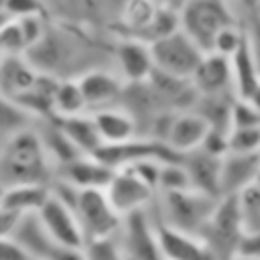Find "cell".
I'll use <instances>...</instances> for the list:
<instances>
[{
  "label": "cell",
  "instance_id": "1",
  "mask_svg": "<svg viewBox=\"0 0 260 260\" xmlns=\"http://www.w3.org/2000/svg\"><path fill=\"white\" fill-rule=\"evenodd\" d=\"M55 165L43 144L37 124L18 130L0 144V183L14 185H51Z\"/></svg>",
  "mask_w": 260,
  "mask_h": 260
},
{
  "label": "cell",
  "instance_id": "2",
  "mask_svg": "<svg viewBox=\"0 0 260 260\" xmlns=\"http://www.w3.org/2000/svg\"><path fill=\"white\" fill-rule=\"evenodd\" d=\"M219 197L207 195L193 187L177 189V191H162L156 195L152 203V211L169 225L197 234L209 219L215 203Z\"/></svg>",
  "mask_w": 260,
  "mask_h": 260
},
{
  "label": "cell",
  "instance_id": "3",
  "mask_svg": "<svg viewBox=\"0 0 260 260\" xmlns=\"http://www.w3.org/2000/svg\"><path fill=\"white\" fill-rule=\"evenodd\" d=\"M246 232L238 195H221L199 236L217 260H230L240 252Z\"/></svg>",
  "mask_w": 260,
  "mask_h": 260
},
{
  "label": "cell",
  "instance_id": "4",
  "mask_svg": "<svg viewBox=\"0 0 260 260\" xmlns=\"http://www.w3.org/2000/svg\"><path fill=\"white\" fill-rule=\"evenodd\" d=\"M181 30L187 32L205 53L211 51L215 35L236 22L234 10L228 0H191L179 12Z\"/></svg>",
  "mask_w": 260,
  "mask_h": 260
},
{
  "label": "cell",
  "instance_id": "5",
  "mask_svg": "<svg viewBox=\"0 0 260 260\" xmlns=\"http://www.w3.org/2000/svg\"><path fill=\"white\" fill-rule=\"evenodd\" d=\"M73 211L79 219L85 242L118 236L124 219L114 209L104 189H77Z\"/></svg>",
  "mask_w": 260,
  "mask_h": 260
},
{
  "label": "cell",
  "instance_id": "6",
  "mask_svg": "<svg viewBox=\"0 0 260 260\" xmlns=\"http://www.w3.org/2000/svg\"><path fill=\"white\" fill-rule=\"evenodd\" d=\"M91 156H95L100 162L108 165L114 171L126 165H134L138 160H146V158H154L160 162L183 158V154L175 152L167 142L156 140L152 136H142V134H136L124 142H102Z\"/></svg>",
  "mask_w": 260,
  "mask_h": 260
},
{
  "label": "cell",
  "instance_id": "7",
  "mask_svg": "<svg viewBox=\"0 0 260 260\" xmlns=\"http://www.w3.org/2000/svg\"><path fill=\"white\" fill-rule=\"evenodd\" d=\"M150 51H152V59H154V69L175 75V77H183V79H191L195 67L199 65V61L205 53L181 28L158 39L156 43H152Z\"/></svg>",
  "mask_w": 260,
  "mask_h": 260
},
{
  "label": "cell",
  "instance_id": "8",
  "mask_svg": "<svg viewBox=\"0 0 260 260\" xmlns=\"http://www.w3.org/2000/svg\"><path fill=\"white\" fill-rule=\"evenodd\" d=\"M118 242L126 260H165L150 207L124 215Z\"/></svg>",
  "mask_w": 260,
  "mask_h": 260
},
{
  "label": "cell",
  "instance_id": "9",
  "mask_svg": "<svg viewBox=\"0 0 260 260\" xmlns=\"http://www.w3.org/2000/svg\"><path fill=\"white\" fill-rule=\"evenodd\" d=\"M104 191L110 203L114 205V209L122 217L132 211L150 207L158 195L156 189L150 183H146L130 165L116 169Z\"/></svg>",
  "mask_w": 260,
  "mask_h": 260
},
{
  "label": "cell",
  "instance_id": "10",
  "mask_svg": "<svg viewBox=\"0 0 260 260\" xmlns=\"http://www.w3.org/2000/svg\"><path fill=\"white\" fill-rule=\"evenodd\" d=\"M12 238L32 260H83V248H69L53 240L37 213L24 215Z\"/></svg>",
  "mask_w": 260,
  "mask_h": 260
},
{
  "label": "cell",
  "instance_id": "11",
  "mask_svg": "<svg viewBox=\"0 0 260 260\" xmlns=\"http://www.w3.org/2000/svg\"><path fill=\"white\" fill-rule=\"evenodd\" d=\"M37 215L53 240L69 248H83L85 238L73 207L65 203L61 197H57L53 191L49 199L43 203V207L37 211Z\"/></svg>",
  "mask_w": 260,
  "mask_h": 260
},
{
  "label": "cell",
  "instance_id": "12",
  "mask_svg": "<svg viewBox=\"0 0 260 260\" xmlns=\"http://www.w3.org/2000/svg\"><path fill=\"white\" fill-rule=\"evenodd\" d=\"M150 211H152V205H150ZM152 217H154V228H156V236H158V244L165 260H217L201 236L183 232L165 223L154 211H152Z\"/></svg>",
  "mask_w": 260,
  "mask_h": 260
},
{
  "label": "cell",
  "instance_id": "13",
  "mask_svg": "<svg viewBox=\"0 0 260 260\" xmlns=\"http://www.w3.org/2000/svg\"><path fill=\"white\" fill-rule=\"evenodd\" d=\"M77 81L83 91L87 112H95L100 108L120 104L126 87V81L120 77L118 71L104 69V67H89L81 71L77 75Z\"/></svg>",
  "mask_w": 260,
  "mask_h": 260
},
{
  "label": "cell",
  "instance_id": "14",
  "mask_svg": "<svg viewBox=\"0 0 260 260\" xmlns=\"http://www.w3.org/2000/svg\"><path fill=\"white\" fill-rule=\"evenodd\" d=\"M114 59L118 73L126 83H140L154 71V59L150 45L134 37H116Z\"/></svg>",
  "mask_w": 260,
  "mask_h": 260
},
{
  "label": "cell",
  "instance_id": "15",
  "mask_svg": "<svg viewBox=\"0 0 260 260\" xmlns=\"http://www.w3.org/2000/svg\"><path fill=\"white\" fill-rule=\"evenodd\" d=\"M191 83H193V87L197 89L199 95L234 93L230 57H223V55L213 53V51L203 53L199 65L195 67V71L191 75Z\"/></svg>",
  "mask_w": 260,
  "mask_h": 260
},
{
  "label": "cell",
  "instance_id": "16",
  "mask_svg": "<svg viewBox=\"0 0 260 260\" xmlns=\"http://www.w3.org/2000/svg\"><path fill=\"white\" fill-rule=\"evenodd\" d=\"M114 169L100 162L91 154H81L55 169V177L73 185L75 189H106Z\"/></svg>",
  "mask_w": 260,
  "mask_h": 260
},
{
  "label": "cell",
  "instance_id": "17",
  "mask_svg": "<svg viewBox=\"0 0 260 260\" xmlns=\"http://www.w3.org/2000/svg\"><path fill=\"white\" fill-rule=\"evenodd\" d=\"M221 158L223 156H213L207 154L201 148H195L187 154H183V165L187 169L191 187L197 191H203L213 197H221Z\"/></svg>",
  "mask_w": 260,
  "mask_h": 260
},
{
  "label": "cell",
  "instance_id": "18",
  "mask_svg": "<svg viewBox=\"0 0 260 260\" xmlns=\"http://www.w3.org/2000/svg\"><path fill=\"white\" fill-rule=\"evenodd\" d=\"M207 130H209V122L199 112L195 110L175 112V118H173V124L167 136V144L175 152L187 154L201 146Z\"/></svg>",
  "mask_w": 260,
  "mask_h": 260
},
{
  "label": "cell",
  "instance_id": "19",
  "mask_svg": "<svg viewBox=\"0 0 260 260\" xmlns=\"http://www.w3.org/2000/svg\"><path fill=\"white\" fill-rule=\"evenodd\" d=\"M260 152H228L221 158V195H238L246 185L256 181Z\"/></svg>",
  "mask_w": 260,
  "mask_h": 260
},
{
  "label": "cell",
  "instance_id": "20",
  "mask_svg": "<svg viewBox=\"0 0 260 260\" xmlns=\"http://www.w3.org/2000/svg\"><path fill=\"white\" fill-rule=\"evenodd\" d=\"M89 114L95 122V128H98L102 142H124L132 136L140 134L138 120L122 104L100 108V110L89 112Z\"/></svg>",
  "mask_w": 260,
  "mask_h": 260
},
{
  "label": "cell",
  "instance_id": "21",
  "mask_svg": "<svg viewBox=\"0 0 260 260\" xmlns=\"http://www.w3.org/2000/svg\"><path fill=\"white\" fill-rule=\"evenodd\" d=\"M59 79L57 75H51V73H43L39 71L35 83L22 93L16 98V102L39 122V120H49L55 116V91H57V85H59Z\"/></svg>",
  "mask_w": 260,
  "mask_h": 260
},
{
  "label": "cell",
  "instance_id": "22",
  "mask_svg": "<svg viewBox=\"0 0 260 260\" xmlns=\"http://www.w3.org/2000/svg\"><path fill=\"white\" fill-rule=\"evenodd\" d=\"M37 75L39 69L24 53L0 57V93L16 100L35 83Z\"/></svg>",
  "mask_w": 260,
  "mask_h": 260
},
{
  "label": "cell",
  "instance_id": "23",
  "mask_svg": "<svg viewBox=\"0 0 260 260\" xmlns=\"http://www.w3.org/2000/svg\"><path fill=\"white\" fill-rule=\"evenodd\" d=\"M230 63H232L234 93H236V98L246 100L260 83V67H258L252 47L248 43V35H246L244 45L230 57Z\"/></svg>",
  "mask_w": 260,
  "mask_h": 260
},
{
  "label": "cell",
  "instance_id": "24",
  "mask_svg": "<svg viewBox=\"0 0 260 260\" xmlns=\"http://www.w3.org/2000/svg\"><path fill=\"white\" fill-rule=\"evenodd\" d=\"M160 4L156 0H124L120 8L116 37H138L156 16Z\"/></svg>",
  "mask_w": 260,
  "mask_h": 260
},
{
  "label": "cell",
  "instance_id": "25",
  "mask_svg": "<svg viewBox=\"0 0 260 260\" xmlns=\"http://www.w3.org/2000/svg\"><path fill=\"white\" fill-rule=\"evenodd\" d=\"M53 120L83 154H93L95 148L102 144V138L98 134L95 122L89 112L75 114V116H53Z\"/></svg>",
  "mask_w": 260,
  "mask_h": 260
},
{
  "label": "cell",
  "instance_id": "26",
  "mask_svg": "<svg viewBox=\"0 0 260 260\" xmlns=\"http://www.w3.org/2000/svg\"><path fill=\"white\" fill-rule=\"evenodd\" d=\"M49 195H51V185H14L4 189L0 203L22 215H28V213H37L43 207V203L49 199Z\"/></svg>",
  "mask_w": 260,
  "mask_h": 260
},
{
  "label": "cell",
  "instance_id": "27",
  "mask_svg": "<svg viewBox=\"0 0 260 260\" xmlns=\"http://www.w3.org/2000/svg\"><path fill=\"white\" fill-rule=\"evenodd\" d=\"M37 124V120L12 98L0 93V144L22 128Z\"/></svg>",
  "mask_w": 260,
  "mask_h": 260
},
{
  "label": "cell",
  "instance_id": "28",
  "mask_svg": "<svg viewBox=\"0 0 260 260\" xmlns=\"http://www.w3.org/2000/svg\"><path fill=\"white\" fill-rule=\"evenodd\" d=\"M87 112L77 77H61L55 91V116H75Z\"/></svg>",
  "mask_w": 260,
  "mask_h": 260
},
{
  "label": "cell",
  "instance_id": "29",
  "mask_svg": "<svg viewBox=\"0 0 260 260\" xmlns=\"http://www.w3.org/2000/svg\"><path fill=\"white\" fill-rule=\"evenodd\" d=\"M240 211L248 232L260 230V183H250L238 193Z\"/></svg>",
  "mask_w": 260,
  "mask_h": 260
},
{
  "label": "cell",
  "instance_id": "30",
  "mask_svg": "<svg viewBox=\"0 0 260 260\" xmlns=\"http://www.w3.org/2000/svg\"><path fill=\"white\" fill-rule=\"evenodd\" d=\"M83 260H126L118 236L102 238V240H87L83 244Z\"/></svg>",
  "mask_w": 260,
  "mask_h": 260
},
{
  "label": "cell",
  "instance_id": "31",
  "mask_svg": "<svg viewBox=\"0 0 260 260\" xmlns=\"http://www.w3.org/2000/svg\"><path fill=\"white\" fill-rule=\"evenodd\" d=\"M246 41V28H242L238 22H232L228 26H223L217 35H215V41H213V47L211 51L213 53H219L223 57H232Z\"/></svg>",
  "mask_w": 260,
  "mask_h": 260
},
{
  "label": "cell",
  "instance_id": "32",
  "mask_svg": "<svg viewBox=\"0 0 260 260\" xmlns=\"http://www.w3.org/2000/svg\"><path fill=\"white\" fill-rule=\"evenodd\" d=\"M191 187L187 169L181 160H171V162H162L160 169V177H158V193L162 191H177V189H187Z\"/></svg>",
  "mask_w": 260,
  "mask_h": 260
},
{
  "label": "cell",
  "instance_id": "33",
  "mask_svg": "<svg viewBox=\"0 0 260 260\" xmlns=\"http://www.w3.org/2000/svg\"><path fill=\"white\" fill-rule=\"evenodd\" d=\"M26 53V43L20 32V26L14 18H8L0 26V57Z\"/></svg>",
  "mask_w": 260,
  "mask_h": 260
},
{
  "label": "cell",
  "instance_id": "34",
  "mask_svg": "<svg viewBox=\"0 0 260 260\" xmlns=\"http://www.w3.org/2000/svg\"><path fill=\"white\" fill-rule=\"evenodd\" d=\"M230 152H260V126L256 128H230Z\"/></svg>",
  "mask_w": 260,
  "mask_h": 260
},
{
  "label": "cell",
  "instance_id": "35",
  "mask_svg": "<svg viewBox=\"0 0 260 260\" xmlns=\"http://www.w3.org/2000/svg\"><path fill=\"white\" fill-rule=\"evenodd\" d=\"M260 126V112L242 98H234L230 112V128H256Z\"/></svg>",
  "mask_w": 260,
  "mask_h": 260
},
{
  "label": "cell",
  "instance_id": "36",
  "mask_svg": "<svg viewBox=\"0 0 260 260\" xmlns=\"http://www.w3.org/2000/svg\"><path fill=\"white\" fill-rule=\"evenodd\" d=\"M2 10L10 18H22L32 14H49L45 0H2Z\"/></svg>",
  "mask_w": 260,
  "mask_h": 260
},
{
  "label": "cell",
  "instance_id": "37",
  "mask_svg": "<svg viewBox=\"0 0 260 260\" xmlns=\"http://www.w3.org/2000/svg\"><path fill=\"white\" fill-rule=\"evenodd\" d=\"M228 134L230 130H221V128H211L207 130L203 142H201V150H205L207 154L213 156H225L230 152V144H228Z\"/></svg>",
  "mask_w": 260,
  "mask_h": 260
},
{
  "label": "cell",
  "instance_id": "38",
  "mask_svg": "<svg viewBox=\"0 0 260 260\" xmlns=\"http://www.w3.org/2000/svg\"><path fill=\"white\" fill-rule=\"evenodd\" d=\"M22 217H24L22 213H18V211H14V209H10V207L0 203V236L12 238L16 228L20 225Z\"/></svg>",
  "mask_w": 260,
  "mask_h": 260
},
{
  "label": "cell",
  "instance_id": "39",
  "mask_svg": "<svg viewBox=\"0 0 260 260\" xmlns=\"http://www.w3.org/2000/svg\"><path fill=\"white\" fill-rule=\"evenodd\" d=\"M0 260H28V256L14 238L0 236Z\"/></svg>",
  "mask_w": 260,
  "mask_h": 260
},
{
  "label": "cell",
  "instance_id": "40",
  "mask_svg": "<svg viewBox=\"0 0 260 260\" xmlns=\"http://www.w3.org/2000/svg\"><path fill=\"white\" fill-rule=\"evenodd\" d=\"M238 254H244V256H250V258H254V260H260V230H256V232H246Z\"/></svg>",
  "mask_w": 260,
  "mask_h": 260
},
{
  "label": "cell",
  "instance_id": "41",
  "mask_svg": "<svg viewBox=\"0 0 260 260\" xmlns=\"http://www.w3.org/2000/svg\"><path fill=\"white\" fill-rule=\"evenodd\" d=\"M246 35H248V43L252 47V53L256 57V63L260 67V18L250 14V22L246 26Z\"/></svg>",
  "mask_w": 260,
  "mask_h": 260
},
{
  "label": "cell",
  "instance_id": "42",
  "mask_svg": "<svg viewBox=\"0 0 260 260\" xmlns=\"http://www.w3.org/2000/svg\"><path fill=\"white\" fill-rule=\"evenodd\" d=\"M162 8H169V10H173V12H181L191 0H156Z\"/></svg>",
  "mask_w": 260,
  "mask_h": 260
},
{
  "label": "cell",
  "instance_id": "43",
  "mask_svg": "<svg viewBox=\"0 0 260 260\" xmlns=\"http://www.w3.org/2000/svg\"><path fill=\"white\" fill-rule=\"evenodd\" d=\"M246 100H248V102H250V104H252V106H254V108L260 112V83L256 85V89H254V91H252V93H250Z\"/></svg>",
  "mask_w": 260,
  "mask_h": 260
},
{
  "label": "cell",
  "instance_id": "44",
  "mask_svg": "<svg viewBox=\"0 0 260 260\" xmlns=\"http://www.w3.org/2000/svg\"><path fill=\"white\" fill-rule=\"evenodd\" d=\"M250 14L256 16V18H260V0H256V4L250 8Z\"/></svg>",
  "mask_w": 260,
  "mask_h": 260
},
{
  "label": "cell",
  "instance_id": "45",
  "mask_svg": "<svg viewBox=\"0 0 260 260\" xmlns=\"http://www.w3.org/2000/svg\"><path fill=\"white\" fill-rule=\"evenodd\" d=\"M8 18H10V16H8V14H6V12H4L2 8H0V26H2V24H4V22H6Z\"/></svg>",
  "mask_w": 260,
  "mask_h": 260
},
{
  "label": "cell",
  "instance_id": "46",
  "mask_svg": "<svg viewBox=\"0 0 260 260\" xmlns=\"http://www.w3.org/2000/svg\"><path fill=\"white\" fill-rule=\"evenodd\" d=\"M230 260H254V258H250V256H244V254H236L234 258H230Z\"/></svg>",
  "mask_w": 260,
  "mask_h": 260
},
{
  "label": "cell",
  "instance_id": "47",
  "mask_svg": "<svg viewBox=\"0 0 260 260\" xmlns=\"http://www.w3.org/2000/svg\"><path fill=\"white\" fill-rule=\"evenodd\" d=\"M240 2H242V4H244V6L248 8V10H250V8H252V6L256 4V0H240Z\"/></svg>",
  "mask_w": 260,
  "mask_h": 260
},
{
  "label": "cell",
  "instance_id": "48",
  "mask_svg": "<svg viewBox=\"0 0 260 260\" xmlns=\"http://www.w3.org/2000/svg\"><path fill=\"white\" fill-rule=\"evenodd\" d=\"M4 189H6V187H4L2 183H0V199H2V195H4Z\"/></svg>",
  "mask_w": 260,
  "mask_h": 260
},
{
  "label": "cell",
  "instance_id": "49",
  "mask_svg": "<svg viewBox=\"0 0 260 260\" xmlns=\"http://www.w3.org/2000/svg\"><path fill=\"white\" fill-rule=\"evenodd\" d=\"M256 183H260V167H258V173H256Z\"/></svg>",
  "mask_w": 260,
  "mask_h": 260
},
{
  "label": "cell",
  "instance_id": "50",
  "mask_svg": "<svg viewBox=\"0 0 260 260\" xmlns=\"http://www.w3.org/2000/svg\"><path fill=\"white\" fill-rule=\"evenodd\" d=\"M28 260H32V258H28Z\"/></svg>",
  "mask_w": 260,
  "mask_h": 260
}]
</instances>
